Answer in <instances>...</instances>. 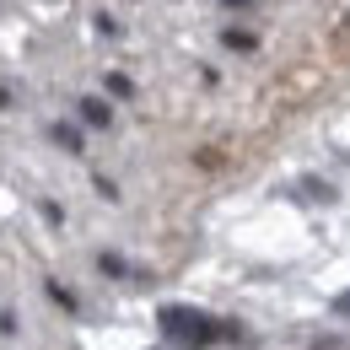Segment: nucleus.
<instances>
[{
  "instance_id": "f257e3e1",
  "label": "nucleus",
  "mask_w": 350,
  "mask_h": 350,
  "mask_svg": "<svg viewBox=\"0 0 350 350\" xmlns=\"http://www.w3.org/2000/svg\"><path fill=\"white\" fill-rule=\"evenodd\" d=\"M157 323H162V334H167L173 345H183V350H205V345H216L221 334H226L221 318L200 312V307H162Z\"/></svg>"
},
{
  "instance_id": "f03ea898",
  "label": "nucleus",
  "mask_w": 350,
  "mask_h": 350,
  "mask_svg": "<svg viewBox=\"0 0 350 350\" xmlns=\"http://www.w3.org/2000/svg\"><path fill=\"white\" fill-rule=\"evenodd\" d=\"M81 119H87V124H108V103H103V97H87V103H81Z\"/></svg>"
},
{
  "instance_id": "7ed1b4c3",
  "label": "nucleus",
  "mask_w": 350,
  "mask_h": 350,
  "mask_svg": "<svg viewBox=\"0 0 350 350\" xmlns=\"http://www.w3.org/2000/svg\"><path fill=\"white\" fill-rule=\"evenodd\" d=\"M54 140H59L65 151H81V135L70 130V124H54Z\"/></svg>"
},
{
  "instance_id": "20e7f679",
  "label": "nucleus",
  "mask_w": 350,
  "mask_h": 350,
  "mask_svg": "<svg viewBox=\"0 0 350 350\" xmlns=\"http://www.w3.org/2000/svg\"><path fill=\"white\" fill-rule=\"evenodd\" d=\"M226 44H232V49H254V33H237V27H226Z\"/></svg>"
},
{
  "instance_id": "39448f33",
  "label": "nucleus",
  "mask_w": 350,
  "mask_h": 350,
  "mask_svg": "<svg viewBox=\"0 0 350 350\" xmlns=\"http://www.w3.org/2000/svg\"><path fill=\"white\" fill-rule=\"evenodd\" d=\"M334 312H345V318H350V291H340V297H334Z\"/></svg>"
}]
</instances>
